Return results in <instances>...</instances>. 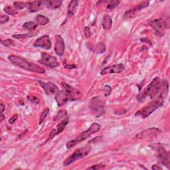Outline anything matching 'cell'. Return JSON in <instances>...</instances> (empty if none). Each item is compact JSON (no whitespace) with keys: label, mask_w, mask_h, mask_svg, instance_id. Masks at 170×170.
I'll return each mask as SVG.
<instances>
[{"label":"cell","mask_w":170,"mask_h":170,"mask_svg":"<svg viewBox=\"0 0 170 170\" xmlns=\"http://www.w3.org/2000/svg\"><path fill=\"white\" fill-rule=\"evenodd\" d=\"M61 85L63 89L59 91L55 96V100L58 106L61 107L68 101H75L80 98L81 93L79 91L65 83H63Z\"/></svg>","instance_id":"obj_1"},{"label":"cell","mask_w":170,"mask_h":170,"mask_svg":"<svg viewBox=\"0 0 170 170\" xmlns=\"http://www.w3.org/2000/svg\"><path fill=\"white\" fill-rule=\"evenodd\" d=\"M162 88H163V81H161L159 77H156L144 88V91L140 92L137 100L140 102H143L147 98L152 99L160 93Z\"/></svg>","instance_id":"obj_2"},{"label":"cell","mask_w":170,"mask_h":170,"mask_svg":"<svg viewBox=\"0 0 170 170\" xmlns=\"http://www.w3.org/2000/svg\"><path fill=\"white\" fill-rule=\"evenodd\" d=\"M8 60L15 66L25 69L26 71L36 73H41V74H44L45 72L44 68L35 63H30L24 58H21L19 56L11 55L8 57Z\"/></svg>","instance_id":"obj_3"},{"label":"cell","mask_w":170,"mask_h":170,"mask_svg":"<svg viewBox=\"0 0 170 170\" xmlns=\"http://www.w3.org/2000/svg\"><path fill=\"white\" fill-rule=\"evenodd\" d=\"M164 103V96L161 94L155 100L150 102L144 108H142V109L137 111L135 115L138 116H141L142 118H146L148 117L150 114H152L154 111H156L157 109H160V107L163 106Z\"/></svg>","instance_id":"obj_4"},{"label":"cell","mask_w":170,"mask_h":170,"mask_svg":"<svg viewBox=\"0 0 170 170\" xmlns=\"http://www.w3.org/2000/svg\"><path fill=\"white\" fill-rule=\"evenodd\" d=\"M100 128H101V126H100L99 124L96 123V122L92 123L91 127L87 130L83 132L80 135V136H79L76 138H75V140H71L68 142H67L66 144L67 148L71 149V148H72V147H74L76 145L79 144V143L83 142L85 140H87V138H88L91 136H92V134L98 132V131H100Z\"/></svg>","instance_id":"obj_5"},{"label":"cell","mask_w":170,"mask_h":170,"mask_svg":"<svg viewBox=\"0 0 170 170\" xmlns=\"http://www.w3.org/2000/svg\"><path fill=\"white\" fill-rule=\"evenodd\" d=\"M91 150V147L89 146H86L84 147H82L76 149L75 151L72 153L71 156L67 157L66 160L63 162V166L67 167V166L70 165L75 161L79 160L80 159H82L84 157L87 156Z\"/></svg>","instance_id":"obj_6"},{"label":"cell","mask_w":170,"mask_h":170,"mask_svg":"<svg viewBox=\"0 0 170 170\" xmlns=\"http://www.w3.org/2000/svg\"><path fill=\"white\" fill-rule=\"evenodd\" d=\"M89 108L92 114L96 118H98L104 113V103L98 96L93 97L89 104Z\"/></svg>","instance_id":"obj_7"},{"label":"cell","mask_w":170,"mask_h":170,"mask_svg":"<svg viewBox=\"0 0 170 170\" xmlns=\"http://www.w3.org/2000/svg\"><path fill=\"white\" fill-rule=\"evenodd\" d=\"M151 148L156 150L157 151L158 161H159L162 165L166 166L168 169H169V154L167 152H166V150L160 144L155 145L153 147L152 146Z\"/></svg>","instance_id":"obj_8"},{"label":"cell","mask_w":170,"mask_h":170,"mask_svg":"<svg viewBox=\"0 0 170 170\" xmlns=\"http://www.w3.org/2000/svg\"><path fill=\"white\" fill-rule=\"evenodd\" d=\"M39 63L45 65V66L49 68H56L59 67V62L55 57L50 55L49 54L42 52L41 53V59L39 60Z\"/></svg>","instance_id":"obj_9"},{"label":"cell","mask_w":170,"mask_h":170,"mask_svg":"<svg viewBox=\"0 0 170 170\" xmlns=\"http://www.w3.org/2000/svg\"><path fill=\"white\" fill-rule=\"evenodd\" d=\"M149 25L155 30L156 35L163 37L164 35V29L165 28V22L162 19H153L149 21Z\"/></svg>","instance_id":"obj_10"},{"label":"cell","mask_w":170,"mask_h":170,"mask_svg":"<svg viewBox=\"0 0 170 170\" xmlns=\"http://www.w3.org/2000/svg\"><path fill=\"white\" fill-rule=\"evenodd\" d=\"M161 132V131L160 129L157 128H148L142 131V132L136 135V138L137 139H140V140L152 138L157 136Z\"/></svg>","instance_id":"obj_11"},{"label":"cell","mask_w":170,"mask_h":170,"mask_svg":"<svg viewBox=\"0 0 170 170\" xmlns=\"http://www.w3.org/2000/svg\"><path fill=\"white\" fill-rule=\"evenodd\" d=\"M34 46L36 47H41L45 50H49L52 47L51 41L49 35H42L35 41Z\"/></svg>","instance_id":"obj_12"},{"label":"cell","mask_w":170,"mask_h":170,"mask_svg":"<svg viewBox=\"0 0 170 170\" xmlns=\"http://www.w3.org/2000/svg\"><path fill=\"white\" fill-rule=\"evenodd\" d=\"M149 5H150V2H148V1L144 2L139 3V4L135 7L134 8L131 9L128 11H127L126 12H125V13L124 14V18L130 19V18L134 17L137 12H138V11H140V10H142L143 9L146 8V7H148Z\"/></svg>","instance_id":"obj_13"},{"label":"cell","mask_w":170,"mask_h":170,"mask_svg":"<svg viewBox=\"0 0 170 170\" xmlns=\"http://www.w3.org/2000/svg\"><path fill=\"white\" fill-rule=\"evenodd\" d=\"M54 50L58 56H63L65 51V45L63 37L60 35H57L55 37V42Z\"/></svg>","instance_id":"obj_14"},{"label":"cell","mask_w":170,"mask_h":170,"mask_svg":"<svg viewBox=\"0 0 170 170\" xmlns=\"http://www.w3.org/2000/svg\"><path fill=\"white\" fill-rule=\"evenodd\" d=\"M125 69L124 65L122 63L118 65H113V66L106 67L102 69L100 71V75H105L108 74H113V73H120Z\"/></svg>","instance_id":"obj_15"},{"label":"cell","mask_w":170,"mask_h":170,"mask_svg":"<svg viewBox=\"0 0 170 170\" xmlns=\"http://www.w3.org/2000/svg\"><path fill=\"white\" fill-rule=\"evenodd\" d=\"M68 118H67L66 119H65L63 121H62L60 124H59L57 126L56 128L53 129L51 131V134L49 135L48 140H51V139H53L54 137H55L57 135L63 132V131L65 130V127H66L67 125L68 124Z\"/></svg>","instance_id":"obj_16"},{"label":"cell","mask_w":170,"mask_h":170,"mask_svg":"<svg viewBox=\"0 0 170 170\" xmlns=\"http://www.w3.org/2000/svg\"><path fill=\"white\" fill-rule=\"evenodd\" d=\"M46 1H35V2H29L28 9L31 13L37 12L42 9V6L45 4Z\"/></svg>","instance_id":"obj_17"},{"label":"cell","mask_w":170,"mask_h":170,"mask_svg":"<svg viewBox=\"0 0 170 170\" xmlns=\"http://www.w3.org/2000/svg\"><path fill=\"white\" fill-rule=\"evenodd\" d=\"M102 28L104 30H109L113 25V19L109 15H105L103 17L102 22Z\"/></svg>","instance_id":"obj_18"},{"label":"cell","mask_w":170,"mask_h":170,"mask_svg":"<svg viewBox=\"0 0 170 170\" xmlns=\"http://www.w3.org/2000/svg\"><path fill=\"white\" fill-rule=\"evenodd\" d=\"M79 1H76V0H72V1L69 3L67 9V14L68 16H72L75 13Z\"/></svg>","instance_id":"obj_19"},{"label":"cell","mask_w":170,"mask_h":170,"mask_svg":"<svg viewBox=\"0 0 170 170\" xmlns=\"http://www.w3.org/2000/svg\"><path fill=\"white\" fill-rule=\"evenodd\" d=\"M61 4L62 1L61 0H49V1H46L45 3V6L50 9H56L59 8Z\"/></svg>","instance_id":"obj_20"},{"label":"cell","mask_w":170,"mask_h":170,"mask_svg":"<svg viewBox=\"0 0 170 170\" xmlns=\"http://www.w3.org/2000/svg\"><path fill=\"white\" fill-rule=\"evenodd\" d=\"M35 23L38 25L42 26L47 25L49 22V19L42 15H38L37 16H36V17L35 18Z\"/></svg>","instance_id":"obj_21"},{"label":"cell","mask_w":170,"mask_h":170,"mask_svg":"<svg viewBox=\"0 0 170 170\" xmlns=\"http://www.w3.org/2000/svg\"><path fill=\"white\" fill-rule=\"evenodd\" d=\"M38 27V25L35 22L33 21H29L25 22V24L23 25V28L26 31H33L35 29Z\"/></svg>","instance_id":"obj_22"},{"label":"cell","mask_w":170,"mask_h":170,"mask_svg":"<svg viewBox=\"0 0 170 170\" xmlns=\"http://www.w3.org/2000/svg\"><path fill=\"white\" fill-rule=\"evenodd\" d=\"M47 85H48L49 94H57L58 92H59V87H58L55 83H53L51 82H49L47 83Z\"/></svg>","instance_id":"obj_23"},{"label":"cell","mask_w":170,"mask_h":170,"mask_svg":"<svg viewBox=\"0 0 170 170\" xmlns=\"http://www.w3.org/2000/svg\"><path fill=\"white\" fill-rule=\"evenodd\" d=\"M13 7L17 10L24 9L25 8H28L29 2H15L13 3Z\"/></svg>","instance_id":"obj_24"},{"label":"cell","mask_w":170,"mask_h":170,"mask_svg":"<svg viewBox=\"0 0 170 170\" xmlns=\"http://www.w3.org/2000/svg\"><path fill=\"white\" fill-rule=\"evenodd\" d=\"M67 116V111L66 110H61L60 111H59V113H58L55 117L53 118V120L56 122L59 120L65 117H66Z\"/></svg>","instance_id":"obj_25"},{"label":"cell","mask_w":170,"mask_h":170,"mask_svg":"<svg viewBox=\"0 0 170 170\" xmlns=\"http://www.w3.org/2000/svg\"><path fill=\"white\" fill-rule=\"evenodd\" d=\"M3 10H4V11L6 13L11 15H16L18 13L17 10L15 9L14 7H11V6H6L4 7Z\"/></svg>","instance_id":"obj_26"},{"label":"cell","mask_w":170,"mask_h":170,"mask_svg":"<svg viewBox=\"0 0 170 170\" xmlns=\"http://www.w3.org/2000/svg\"><path fill=\"white\" fill-rule=\"evenodd\" d=\"M106 51V46L102 42H99L96 47V52L98 54H102Z\"/></svg>","instance_id":"obj_27"},{"label":"cell","mask_w":170,"mask_h":170,"mask_svg":"<svg viewBox=\"0 0 170 170\" xmlns=\"http://www.w3.org/2000/svg\"><path fill=\"white\" fill-rule=\"evenodd\" d=\"M37 82L39 84L40 86L42 88V89L44 90L45 92L46 93V94L49 95V88H48V85L47 83H45L43 81H42L41 80H37Z\"/></svg>","instance_id":"obj_28"},{"label":"cell","mask_w":170,"mask_h":170,"mask_svg":"<svg viewBox=\"0 0 170 170\" xmlns=\"http://www.w3.org/2000/svg\"><path fill=\"white\" fill-rule=\"evenodd\" d=\"M120 3V1H110V2H109V4L107 5V7H106V8L108 9H114L115 7H116L118 5H119V3Z\"/></svg>","instance_id":"obj_29"},{"label":"cell","mask_w":170,"mask_h":170,"mask_svg":"<svg viewBox=\"0 0 170 170\" xmlns=\"http://www.w3.org/2000/svg\"><path fill=\"white\" fill-rule=\"evenodd\" d=\"M28 100L30 102H31L33 104H39V99L35 96L29 95L28 96Z\"/></svg>","instance_id":"obj_30"},{"label":"cell","mask_w":170,"mask_h":170,"mask_svg":"<svg viewBox=\"0 0 170 170\" xmlns=\"http://www.w3.org/2000/svg\"><path fill=\"white\" fill-rule=\"evenodd\" d=\"M49 113V108H47V109H46L43 112H42V113L41 117H40V119H39V124H41L42 122L44 121V120L45 119L46 117H47V116L48 115Z\"/></svg>","instance_id":"obj_31"},{"label":"cell","mask_w":170,"mask_h":170,"mask_svg":"<svg viewBox=\"0 0 170 170\" xmlns=\"http://www.w3.org/2000/svg\"><path fill=\"white\" fill-rule=\"evenodd\" d=\"M105 165L104 164H98V165H94L91 166V167H89L88 168H87V169H94V170H98L100 169H102L105 168Z\"/></svg>","instance_id":"obj_32"},{"label":"cell","mask_w":170,"mask_h":170,"mask_svg":"<svg viewBox=\"0 0 170 170\" xmlns=\"http://www.w3.org/2000/svg\"><path fill=\"white\" fill-rule=\"evenodd\" d=\"M13 41L11 39H6L5 41H2V44L4 45L5 47H9V46L12 45L13 44Z\"/></svg>","instance_id":"obj_33"},{"label":"cell","mask_w":170,"mask_h":170,"mask_svg":"<svg viewBox=\"0 0 170 170\" xmlns=\"http://www.w3.org/2000/svg\"><path fill=\"white\" fill-rule=\"evenodd\" d=\"M9 20V16H7L6 15H2L1 16V19H0V22H1V24H5V23L8 22Z\"/></svg>","instance_id":"obj_34"},{"label":"cell","mask_w":170,"mask_h":170,"mask_svg":"<svg viewBox=\"0 0 170 170\" xmlns=\"http://www.w3.org/2000/svg\"><path fill=\"white\" fill-rule=\"evenodd\" d=\"M84 35H85V36H86L87 38H89L91 36V33L90 28L88 26L85 27V28H84Z\"/></svg>","instance_id":"obj_35"},{"label":"cell","mask_w":170,"mask_h":170,"mask_svg":"<svg viewBox=\"0 0 170 170\" xmlns=\"http://www.w3.org/2000/svg\"><path fill=\"white\" fill-rule=\"evenodd\" d=\"M31 35L29 34H24V35H13L12 37L16 39H22V38H26L30 37Z\"/></svg>","instance_id":"obj_36"},{"label":"cell","mask_w":170,"mask_h":170,"mask_svg":"<svg viewBox=\"0 0 170 170\" xmlns=\"http://www.w3.org/2000/svg\"><path fill=\"white\" fill-rule=\"evenodd\" d=\"M18 118V114H15L13 117H11L9 120V123L10 124H13L17 120Z\"/></svg>","instance_id":"obj_37"},{"label":"cell","mask_w":170,"mask_h":170,"mask_svg":"<svg viewBox=\"0 0 170 170\" xmlns=\"http://www.w3.org/2000/svg\"><path fill=\"white\" fill-rule=\"evenodd\" d=\"M63 66L66 68H68V69H72V68H76V66L75 65H68V64H67L65 63H63Z\"/></svg>","instance_id":"obj_38"},{"label":"cell","mask_w":170,"mask_h":170,"mask_svg":"<svg viewBox=\"0 0 170 170\" xmlns=\"http://www.w3.org/2000/svg\"><path fill=\"white\" fill-rule=\"evenodd\" d=\"M140 41H142V42H146V43H148V44H149V45H152V42L150 41L148 39H147V38H142V39H140Z\"/></svg>","instance_id":"obj_39"},{"label":"cell","mask_w":170,"mask_h":170,"mask_svg":"<svg viewBox=\"0 0 170 170\" xmlns=\"http://www.w3.org/2000/svg\"><path fill=\"white\" fill-rule=\"evenodd\" d=\"M152 169L153 170H160V169H162V168H161L160 166L158 165H153L152 166Z\"/></svg>","instance_id":"obj_40"},{"label":"cell","mask_w":170,"mask_h":170,"mask_svg":"<svg viewBox=\"0 0 170 170\" xmlns=\"http://www.w3.org/2000/svg\"><path fill=\"white\" fill-rule=\"evenodd\" d=\"M0 109H1V114H3V112L5 111L6 106L3 104H0Z\"/></svg>","instance_id":"obj_41"},{"label":"cell","mask_w":170,"mask_h":170,"mask_svg":"<svg viewBox=\"0 0 170 170\" xmlns=\"http://www.w3.org/2000/svg\"><path fill=\"white\" fill-rule=\"evenodd\" d=\"M5 118V116L3 114H1V117H0V122H2Z\"/></svg>","instance_id":"obj_42"}]
</instances>
